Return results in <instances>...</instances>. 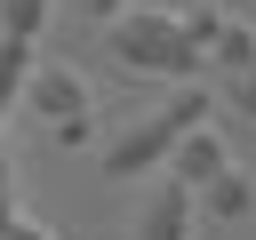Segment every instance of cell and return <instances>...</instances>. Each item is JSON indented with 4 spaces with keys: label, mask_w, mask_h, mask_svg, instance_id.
<instances>
[{
    "label": "cell",
    "mask_w": 256,
    "mask_h": 240,
    "mask_svg": "<svg viewBox=\"0 0 256 240\" xmlns=\"http://www.w3.org/2000/svg\"><path fill=\"white\" fill-rule=\"evenodd\" d=\"M224 104H232L240 120H256V64H240V72H224Z\"/></svg>",
    "instance_id": "8fae6325"
},
{
    "label": "cell",
    "mask_w": 256,
    "mask_h": 240,
    "mask_svg": "<svg viewBox=\"0 0 256 240\" xmlns=\"http://www.w3.org/2000/svg\"><path fill=\"white\" fill-rule=\"evenodd\" d=\"M192 184L184 176H152L144 184V208H136V240H192Z\"/></svg>",
    "instance_id": "277c9868"
},
{
    "label": "cell",
    "mask_w": 256,
    "mask_h": 240,
    "mask_svg": "<svg viewBox=\"0 0 256 240\" xmlns=\"http://www.w3.org/2000/svg\"><path fill=\"white\" fill-rule=\"evenodd\" d=\"M40 24H48V0H0V32L8 40H40Z\"/></svg>",
    "instance_id": "9c48e42d"
},
{
    "label": "cell",
    "mask_w": 256,
    "mask_h": 240,
    "mask_svg": "<svg viewBox=\"0 0 256 240\" xmlns=\"http://www.w3.org/2000/svg\"><path fill=\"white\" fill-rule=\"evenodd\" d=\"M24 104L56 128V144L72 152V144H88V80L72 72V64H32L24 72Z\"/></svg>",
    "instance_id": "3957f363"
},
{
    "label": "cell",
    "mask_w": 256,
    "mask_h": 240,
    "mask_svg": "<svg viewBox=\"0 0 256 240\" xmlns=\"http://www.w3.org/2000/svg\"><path fill=\"white\" fill-rule=\"evenodd\" d=\"M104 48L128 64V72H168V80H200V48L184 40L176 8H112L104 16Z\"/></svg>",
    "instance_id": "6da1fadb"
},
{
    "label": "cell",
    "mask_w": 256,
    "mask_h": 240,
    "mask_svg": "<svg viewBox=\"0 0 256 240\" xmlns=\"http://www.w3.org/2000/svg\"><path fill=\"white\" fill-rule=\"evenodd\" d=\"M192 208H200L208 224H240V216L256 208V176H248V168H216V176L192 192Z\"/></svg>",
    "instance_id": "8992f818"
},
{
    "label": "cell",
    "mask_w": 256,
    "mask_h": 240,
    "mask_svg": "<svg viewBox=\"0 0 256 240\" xmlns=\"http://www.w3.org/2000/svg\"><path fill=\"white\" fill-rule=\"evenodd\" d=\"M176 24H184V40H192V48H208V40H216V24H224V8H216V0H200V8H184Z\"/></svg>",
    "instance_id": "30bf717a"
},
{
    "label": "cell",
    "mask_w": 256,
    "mask_h": 240,
    "mask_svg": "<svg viewBox=\"0 0 256 240\" xmlns=\"http://www.w3.org/2000/svg\"><path fill=\"white\" fill-rule=\"evenodd\" d=\"M208 56H216L224 72H240V64H256V32H248L240 16H224V24H216V40H208Z\"/></svg>",
    "instance_id": "ba28073f"
},
{
    "label": "cell",
    "mask_w": 256,
    "mask_h": 240,
    "mask_svg": "<svg viewBox=\"0 0 256 240\" xmlns=\"http://www.w3.org/2000/svg\"><path fill=\"white\" fill-rule=\"evenodd\" d=\"M200 120H208V88H200V80H184L152 120H136L128 136H112V144H104V176H144V168H160V160L176 152V136H184V128H200Z\"/></svg>",
    "instance_id": "7a4b0ae2"
},
{
    "label": "cell",
    "mask_w": 256,
    "mask_h": 240,
    "mask_svg": "<svg viewBox=\"0 0 256 240\" xmlns=\"http://www.w3.org/2000/svg\"><path fill=\"white\" fill-rule=\"evenodd\" d=\"M0 240H56V232H48V224H32V216H8V224H0Z\"/></svg>",
    "instance_id": "7c38bea8"
},
{
    "label": "cell",
    "mask_w": 256,
    "mask_h": 240,
    "mask_svg": "<svg viewBox=\"0 0 256 240\" xmlns=\"http://www.w3.org/2000/svg\"><path fill=\"white\" fill-rule=\"evenodd\" d=\"M216 168H232V152H224V136H216L208 120H200V128H184V136H176V152H168V176H184V184L200 192V184H208Z\"/></svg>",
    "instance_id": "5b68a950"
},
{
    "label": "cell",
    "mask_w": 256,
    "mask_h": 240,
    "mask_svg": "<svg viewBox=\"0 0 256 240\" xmlns=\"http://www.w3.org/2000/svg\"><path fill=\"white\" fill-rule=\"evenodd\" d=\"M8 176H16V168H8V144H0V200H8Z\"/></svg>",
    "instance_id": "4fadbf2b"
},
{
    "label": "cell",
    "mask_w": 256,
    "mask_h": 240,
    "mask_svg": "<svg viewBox=\"0 0 256 240\" xmlns=\"http://www.w3.org/2000/svg\"><path fill=\"white\" fill-rule=\"evenodd\" d=\"M112 8H128V0H96V16H112Z\"/></svg>",
    "instance_id": "5bb4252c"
},
{
    "label": "cell",
    "mask_w": 256,
    "mask_h": 240,
    "mask_svg": "<svg viewBox=\"0 0 256 240\" xmlns=\"http://www.w3.org/2000/svg\"><path fill=\"white\" fill-rule=\"evenodd\" d=\"M8 216H16V208H8V200H0V224H8Z\"/></svg>",
    "instance_id": "9a60e30c"
},
{
    "label": "cell",
    "mask_w": 256,
    "mask_h": 240,
    "mask_svg": "<svg viewBox=\"0 0 256 240\" xmlns=\"http://www.w3.org/2000/svg\"><path fill=\"white\" fill-rule=\"evenodd\" d=\"M40 56H32V40H8L0 32V120L16 112V96H24V72H32Z\"/></svg>",
    "instance_id": "52a82bcc"
}]
</instances>
